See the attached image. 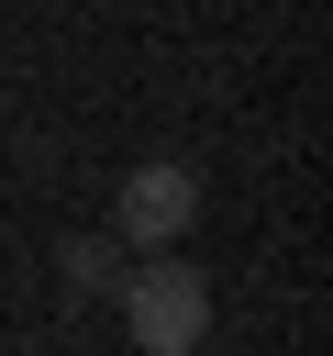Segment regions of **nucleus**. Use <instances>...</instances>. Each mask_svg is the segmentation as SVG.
<instances>
[{
  "label": "nucleus",
  "mask_w": 333,
  "mask_h": 356,
  "mask_svg": "<svg viewBox=\"0 0 333 356\" xmlns=\"http://www.w3.org/2000/svg\"><path fill=\"white\" fill-rule=\"evenodd\" d=\"M111 300H122L133 356H200V334H211V278H200L189 256H144Z\"/></svg>",
  "instance_id": "1"
},
{
  "label": "nucleus",
  "mask_w": 333,
  "mask_h": 356,
  "mask_svg": "<svg viewBox=\"0 0 333 356\" xmlns=\"http://www.w3.org/2000/svg\"><path fill=\"white\" fill-rule=\"evenodd\" d=\"M56 267H67V289H78V300H100V289H122V278H133V256H122L111 234H78Z\"/></svg>",
  "instance_id": "3"
},
{
  "label": "nucleus",
  "mask_w": 333,
  "mask_h": 356,
  "mask_svg": "<svg viewBox=\"0 0 333 356\" xmlns=\"http://www.w3.org/2000/svg\"><path fill=\"white\" fill-rule=\"evenodd\" d=\"M189 222H200V178H189L178 156L133 167V178H122V200H111V245H122V256H178V245H189Z\"/></svg>",
  "instance_id": "2"
}]
</instances>
